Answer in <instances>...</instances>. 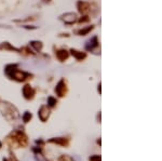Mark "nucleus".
Instances as JSON below:
<instances>
[{
  "mask_svg": "<svg viewBox=\"0 0 162 161\" xmlns=\"http://www.w3.org/2000/svg\"><path fill=\"white\" fill-rule=\"evenodd\" d=\"M7 144L11 148H20L26 147L28 145V137L23 131L21 130H15L11 132L6 138Z\"/></svg>",
  "mask_w": 162,
  "mask_h": 161,
  "instance_id": "obj_1",
  "label": "nucleus"
},
{
  "mask_svg": "<svg viewBox=\"0 0 162 161\" xmlns=\"http://www.w3.org/2000/svg\"><path fill=\"white\" fill-rule=\"evenodd\" d=\"M6 74L7 76H9L11 79L15 81H18V82H22V81H25L26 79H28V77H30L29 74L25 73V71H22L21 69L17 68V65L16 64H11L8 65L5 69Z\"/></svg>",
  "mask_w": 162,
  "mask_h": 161,
  "instance_id": "obj_2",
  "label": "nucleus"
},
{
  "mask_svg": "<svg viewBox=\"0 0 162 161\" xmlns=\"http://www.w3.org/2000/svg\"><path fill=\"white\" fill-rule=\"evenodd\" d=\"M0 109L2 110V114L8 120L12 121V120H16L18 117H20V114H18L17 109L14 107L12 104L8 103V102H5L2 103V105L0 106Z\"/></svg>",
  "mask_w": 162,
  "mask_h": 161,
  "instance_id": "obj_3",
  "label": "nucleus"
},
{
  "mask_svg": "<svg viewBox=\"0 0 162 161\" xmlns=\"http://www.w3.org/2000/svg\"><path fill=\"white\" fill-rule=\"evenodd\" d=\"M54 91H55V93H56V95L58 97L66 96L67 92H68V87H67V82L64 78L61 79V80L58 81V83H57L56 87H55Z\"/></svg>",
  "mask_w": 162,
  "mask_h": 161,
  "instance_id": "obj_4",
  "label": "nucleus"
},
{
  "mask_svg": "<svg viewBox=\"0 0 162 161\" xmlns=\"http://www.w3.org/2000/svg\"><path fill=\"white\" fill-rule=\"evenodd\" d=\"M50 114H51V110H50V108H49L48 105H42L38 111V116L42 122H46L47 120L49 119Z\"/></svg>",
  "mask_w": 162,
  "mask_h": 161,
  "instance_id": "obj_5",
  "label": "nucleus"
},
{
  "mask_svg": "<svg viewBox=\"0 0 162 161\" xmlns=\"http://www.w3.org/2000/svg\"><path fill=\"white\" fill-rule=\"evenodd\" d=\"M22 93H23V96L25 97L27 101H30V99H32L35 97L36 91H35V89H32L29 84H26V85H24L23 89H22Z\"/></svg>",
  "mask_w": 162,
  "mask_h": 161,
  "instance_id": "obj_6",
  "label": "nucleus"
},
{
  "mask_svg": "<svg viewBox=\"0 0 162 161\" xmlns=\"http://www.w3.org/2000/svg\"><path fill=\"white\" fill-rule=\"evenodd\" d=\"M49 143H52V144H56V145L62 146V147H68L69 144H70V138L67 137H54L51 138L48 140Z\"/></svg>",
  "mask_w": 162,
  "mask_h": 161,
  "instance_id": "obj_7",
  "label": "nucleus"
},
{
  "mask_svg": "<svg viewBox=\"0 0 162 161\" xmlns=\"http://www.w3.org/2000/svg\"><path fill=\"white\" fill-rule=\"evenodd\" d=\"M61 19L64 21L65 24H67V25H73V23L76 22V20H77V15H76L75 13H66L64 14V15L61 16Z\"/></svg>",
  "mask_w": 162,
  "mask_h": 161,
  "instance_id": "obj_8",
  "label": "nucleus"
},
{
  "mask_svg": "<svg viewBox=\"0 0 162 161\" xmlns=\"http://www.w3.org/2000/svg\"><path fill=\"white\" fill-rule=\"evenodd\" d=\"M55 55H56L57 60H58L59 62H64V61H66L67 58H68L69 53H68V51L64 50V49H61V50H57L56 52H55Z\"/></svg>",
  "mask_w": 162,
  "mask_h": 161,
  "instance_id": "obj_9",
  "label": "nucleus"
},
{
  "mask_svg": "<svg viewBox=\"0 0 162 161\" xmlns=\"http://www.w3.org/2000/svg\"><path fill=\"white\" fill-rule=\"evenodd\" d=\"M70 52H71V55H73L77 61H82L87 58V53L82 52V51L76 50V49H71Z\"/></svg>",
  "mask_w": 162,
  "mask_h": 161,
  "instance_id": "obj_10",
  "label": "nucleus"
},
{
  "mask_svg": "<svg viewBox=\"0 0 162 161\" xmlns=\"http://www.w3.org/2000/svg\"><path fill=\"white\" fill-rule=\"evenodd\" d=\"M77 7H78V11L80 12V13H87L88 11H89L90 9V5L88 2H85V1H82V0H80V1H78L77 3Z\"/></svg>",
  "mask_w": 162,
  "mask_h": 161,
  "instance_id": "obj_11",
  "label": "nucleus"
},
{
  "mask_svg": "<svg viewBox=\"0 0 162 161\" xmlns=\"http://www.w3.org/2000/svg\"><path fill=\"white\" fill-rule=\"evenodd\" d=\"M97 47H98L97 37H93L89 42H88V44L85 46V48H87V50H93L94 48H97Z\"/></svg>",
  "mask_w": 162,
  "mask_h": 161,
  "instance_id": "obj_12",
  "label": "nucleus"
},
{
  "mask_svg": "<svg viewBox=\"0 0 162 161\" xmlns=\"http://www.w3.org/2000/svg\"><path fill=\"white\" fill-rule=\"evenodd\" d=\"M93 28H94L93 26H88V27H85V28H82V29L78 30V35H79V36H85V35L89 34Z\"/></svg>",
  "mask_w": 162,
  "mask_h": 161,
  "instance_id": "obj_13",
  "label": "nucleus"
},
{
  "mask_svg": "<svg viewBox=\"0 0 162 161\" xmlns=\"http://www.w3.org/2000/svg\"><path fill=\"white\" fill-rule=\"evenodd\" d=\"M30 44H32V47L37 51V52H40V51L42 50V47H43L42 46V42H40V41H32Z\"/></svg>",
  "mask_w": 162,
  "mask_h": 161,
  "instance_id": "obj_14",
  "label": "nucleus"
},
{
  "mask_svg": "<svg viewBox=\"0 0 162 161\" xmlns=\"http://www.w3.org/2000/svg\"><path fill=\"white\" fill-rule=\"evenodd\" d=\"M32 113H29V111H25L23 115V117H22V119H23L24 123H27V122H29L30 120H32Z\"/></svg>",
  "mask_w": 162,
  "mask_h": 161,
  "instance_id": "obj_15",
  "label": "nucleus"
},
{
  "mask_svg": "<svg viewBox=\"0 0 162 161\" xmlns=\"http://www.w3.org/2000/svg\"><path fill=\"white\" fill-rule=\"evenodd\" d=\"M56 104H57L56 99H54L53 96H50L48 99V106H49V107H54Z\"/></svg>",
  "mask_w": 162,
  "mask_h": 161,
  "instance_id": "obj_16",
  "label": "nucleus"
},
{
  "mask_svg": "<svg viewBox=\"0 0 162 161\" xmlns=\"http://www.w3.org/2000/svg\"><path fill=\"white\" fill-rule=\"evenodd\" d=\"M58 161H75L71 157L67 156V155H63V156L59 157Z\"/></svg>",
  "mask_w": 162,
  "mask_h": 161,
  "instance_id": "obj_17",
  "label": "nucleus"
},
{
  "mask_svg": "<svg viewBox=\"0 0 162 161\" xmlns=\"http://www.w3.org/2000/svg\"><path fill=\"white\" fill-rule=\"evenodd\" d=\"M89 161H102V157L98 156V155H95V156H91L89 158Z\"/></svg>",
  "mask_w": 162,
  "mask_h": 161,
  "instance_id": "obj_18",
  "label": "nucleus"
},
{
  "mask_svg": "<svg viewBox=\"0 0 162 161\" xmlns=\"http://www.w3.org/2000/svg\"><path fill=\"white\" fill-rule=\"evenodd\" d=\"M90 21V19H89V16L88 15H85V16H82L81 19L79 20V23H85V22H89Z\"/></svg>",
  "mask_w": 162,
  "mask_h": 161,
  "instance_id": "obj_19",
  "label": "nucleus"
},
{
  "mask_svg": "<svg viewBox=\"0 0 162 161\" xmlns=\"http://www.w3.org/2000/svg\"><path fill=\"white\" fill-rule=\"evenodd\" d=\"M10 161H18L17 159H16L15 155H14L13 152H11V154H10Z\"/></svg>",
  "mask_w": 162,
  "mask_h": 161,
  "instance_id": "obj_20",
  "label": "nucleus"
},
{
  "mask_svg": "<svg viewBox=\"0 0 162 161\" xmlns=\"http://www.w3.org/2000/svg\"><path fill=\"white\" fill-rule=\"evenodd\" d=\"M98 92L100 93V84H98Z\"/></svg>",
  "mask_w": 162,
  "mask_h": 161,
  "instance_id": "obj_21",
  "label": "nucleus"
},
{
  "mask_svg": "<svg viewBox=\"0 0 162 161\" xmlns=\"http://www.w3.org/2000/svg\"><path fill=\"white\" fill-rule=\"evenodd\" d=\"M44 2H51V0H43Z\"/></svg>",
  "mask_w": 162,
  "mask_h": 161,
  "instance_id": "obj_22",
  "label": "nucleus"
},
{
  "mask_svg": "<svg viewBox=\"0 0 162 161\" xmlns=\"http://www.w3.org/2000/svg\"><path fill=\"white\" fill-rule=\"evenodd\" d=\"M2 161H10V160H9V159H5V158H3Z\"/></svg>",
  "mask_w": 162,
  "mask_h": 161,
  "instance_id": "obj_23",
  "label": "nucleus"
},
{
  "mask_svg": "<svg viewBox=\"0 0 162 161\" xmlns=\"http://www.w3.org/2000/svg\"><path fill=\"white\" fill-rule=\"evenodd\" d=\"M2 147V144H1V142H0V148Z\"/></svg>",
  "mask_w": 162,
  "mask_h": 161,
  "instance_id": "obj_24",
  "label": "nucleus"
}]
</instances>
